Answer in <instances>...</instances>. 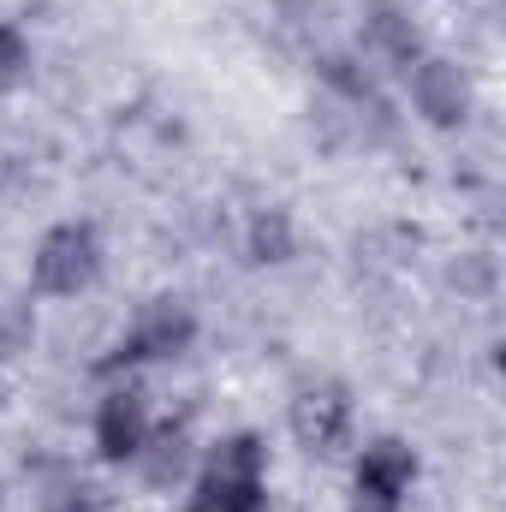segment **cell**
Listing matches in <instances>:
<instances>
[{
  "label": "cell",
  "instance_id": "obj_1",
  "mask_svg": "<svg viewBox=\"0 0 506 512\" xmlns=\"http://www.w3.org/2000/svg\"><path fill=\"white\" fill-rule=\"evenodd\" d=\"M185 512H268V441L256 429H233L215 447H203Z\"/></svg>",
  "mask_w": 506,
  "mask_h": 512
},
{
  "label": "cell",
  "instance_id": "obj_2",
  "mask_svg": "<svg viewBox=\"0 0 506 512\" xmlns=\"http://www.w3.org/2000/svg\"><path fill=\"white\" fill-rule=\"evenodd\" d=\"M203 322L185 298H149L126 328L108 340V352L96 358V376L114 382V376H143V370H161V364H179L191 346H197Z\"/></svg>",
  "mask_w": 506,
  "mask_h": 512
},
{
  "label": "cell",
  "instance_id": "obj_3",
  "mask_svg": "<svg viewBox=\"0 0 506 512\" xmlns=\"http://www.w3.org/2000/svg\"><path fill=\"white\" fill-rule=\"evenodd\" d=\"M108 268V239L90 215H72V221H54L42 227V239L30 245V292L36 298H84Z\"/></svg>",
  "mask_w": 506,
  "mask_h": 512
},
{
  "label": "cell",
  "instance_id": "obj_4",
  "mask_svg": "<svg viewBox=\"0 0 506 512\" xmlns=\"http://www.w3.org/2000/svg\"><path fill=\"white\" fill-rule=\"evenodd\" d=\"M286 435L304 459H340L358 435V399L340 376H316L286 399Z\"/></svg>",
  "mask_w": 506,
  "mask_h": 512
},
{
  "label": "cell",
  "instance_id": "obj_5",
  "mask_svg": "<svg viewBox=\"0 0 506 512\" xmlns=\"http://www.w3.org/2000/svg\"><path fill=\"white\" fill-rule=\"evenodd\" d=\"M149 429H155L149 387L137 382V376H114V382L102 387L96 411H90V447H96V459H102V465H120V471H131V459L143 453Z\"/></svg>",
  "mask_w": 506,
  "mask_h": 512
},
{
  "label": "cell",
  "instance_id": "obj_6",
  "mask_svg": "<svg viewBox=\"0 0 506 512\" xmlns=\"http://www.w3.org/2000/svg\"><path fill=\"white\" fill-rule=\"evenodd\" d=\"M405 102L429 131H465L477 120V78L447 54H423L405 72Z\"/></svg>",
  "mask_w": 506,
  "mask_h": 512
},
{
  "label": "cell",
  "instance_id": "obj_7",
  "mask_svg": "<svg viewBox=\"0 0 506 512\" xmlns=\"http://www.w3.org/2000/svg\"><path fill=\"white\" fill-rule=\"evenodd\" d=\"M358 54H364L376 72L405 78V72L429 54V42H423V24L411 18L405 0H364V6H358Z\"/></svg>",
  "mask_w": 506,
  "mask_h": 512
},
{
  "label": "cell",
  "instance_id": "obj_8",
  "mask_svg": "<svg viewBox=\"0 0 506 512\" xmlns=\"http://www.w3.org/2000/svg\"><path fill=\"white\" fill-rule=\"evenodd\" d=\"M423 477V459L411 441L399 435H376L358 447L352 459V495H370V501H387V507H411V489Z\"/></svg>",
  "mask_w": 506,
  "mask_h": 512
},
{
  "label": "cell",
  "instance_id": "obj_9",
  "mask_svg": "<svg viewBox=\"0 0 506 512\" xmlns=\"http://www.w3.org/2000/svg\"><path fill=\"white\" fill-rule=\"evenodd\" d=\"M197 459H203V447H197L191 423L179 417V423H155V429H149V441H143V453L131 459V471H137L149 489H185L191 471H197Z\"/></svg>",
  "mask_w": 506,
  "mask_h": 512
},
{
  "label": "cell",
  "instance_id": "obj_10",
  "mask_svg": "<svg viewBox=\"0 0 506 512\" xmlns=\"http://www.w3.org/2000/svg\"><path fill=\"white\" fill-rule=\"evenodd\" d=\"M292 256H298V221H292V209H280V203L251 209V221H245V262L280 268Z\"/></svg>",
  "mask_w": 506,
  "mask_h": 512
},
{
  "label": "cell",
  "instance_id": "obj_11",
  "mask_svg": "<svg viewBox=\"0 0 506 512\" xmlns=\"http://www.w3.org/2000/svg\"><path fill=\"white\" fill-rule=\"evenodd\" d=\"M30 78H36V42L24 24L0 18V96H18Z\"/></svg>",
  "mask_w": 506,
  "mask_h": 512
},
{
  "label": "cell",
  "instance_id": "obj_12",
  "mask_svg": "<svg viewBox=\"0 0 506 512\" xmlns=\"http://www.w3.org/2000/svg\"><path fill=\"white\" fill-rule=\"evenodd\" d=\"M42 512H108V501H102L90 483H60V489L42 501Z\"/></svg>",
  "mask_w": 506,
  "mask_h": 512
},
{
  "label": "cell",
  "instance_id": "obj_13",
  "mask_svg": "<svg viewBox=\"0 0 506 512\" xmlns=\"http://www.w3.org/2000/svg\"><path fill=\"white\" fill-rule=\"evenodd\" d=\"M340 512H411V507H387V501H370V495H346Z\"/></svg>",
  "mask_w": 506,
  "mask_h": 512
}]
</instances>
